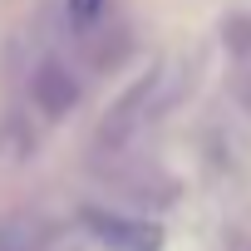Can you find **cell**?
Listing matches in <instances>:
<instances>
[{"label": "cell", "instance_id": "1", "mask_svg": "<svg viewBox=\"0 0 251 251\" xmlns=\"http://www.w3.org/2000/svg\"><path fill=\"white\" fill-rule=\"evenodd\" d=\"M84 226L94 231L99 246L108 251H163V231L143 217H123V212H103V207H89L84 212Z\"/></svg>", "mask_w": 251, "mask_h": 251}, {"label": "cell", "instance_id": "2", "mask_svg": "<svg viewBox=\"0 0 251 251\" xmlns=\"http://www.w3.org/2000/svg\"><path fill=\"white\" fill-rule=\"evenodd\" d=\"M35 103H40L50 118L69 113V108L79 103V74H74L69 64H59V59L40 64V74H35Z\"/></svg>", "mask_w": 251, "mask_h": 251}, {"label": "cell", "instance_id": "3", "mask_svg": "<svg viewBox=\"0 0 251 251\" xmlns=\"http://www.w3.org/2000/svg\"><path fill=\"white\" fill-rule=\"evenodd\" d=\"M99 10H103V0H69V20L74 25H89Z\"/></svg>", "mask_w": 251, "mask_h": 251}]
</instances>
